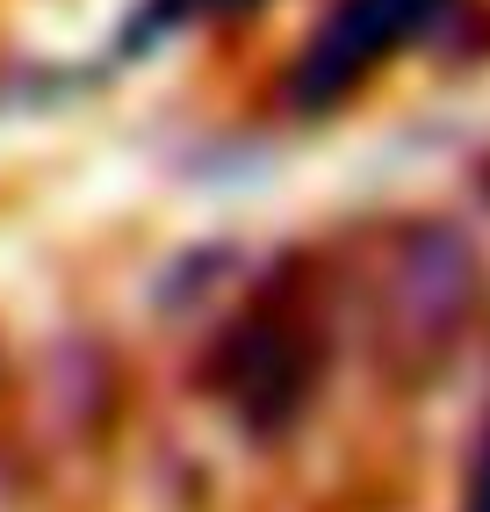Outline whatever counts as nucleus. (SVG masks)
Segmentation results:
<instances>
[{
    "label": "nucleus",
    "mask_w": 490,
    "mask_h": 512,
    "mask_svg": "<svg viewBox=\"0 0 490 512\" xmlns=\"http://www.w3.org/2000/svg\"><path fill=\"white\" fill-rule=\"evenodd\" d=\"M447 0H339V15L310 37V51L296 58L289 94L303 109H332L346 87H361L397 44H411Z\"/></svg>",
    "instance_id": "nucleus-1"
},
{
    "label": "nucleus",
    "mask_w": 490,
    "mask_h": 512,
    "mask_svg": "<svg viewBox=\"0 0 490 512\" xmlns=\"http://www.w3.org/2000/svg\"><path fill=\"white\" fill-rule=\"evenodd\" d=\"M224 375V397L238 404L245 419H289L296 404H303V383H310V361H303V339L282 325V318H253V325H238L231 332V347L217 361Z\"/></svg>",
    "instance_id": "nucleus-2"
},
{
    "label": "nucleus",
    "mask_w": 490,
    "mask_h": 512,
    "mask_svg": "<svg viewBox=\"0 0 490 512\" xmlns=\"http://www.w3.org/2000/svg\"><path fill=\"white\" fill-rule=\"evenodd\" d=\"M166 8H173V15H181V0H166ZM202 8H209V0H202ZM217 8H224V0H217Z\"/></svg>",
    "instance_id": "nucleus-3"
}]
</instances>
